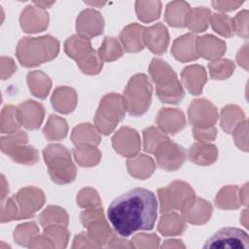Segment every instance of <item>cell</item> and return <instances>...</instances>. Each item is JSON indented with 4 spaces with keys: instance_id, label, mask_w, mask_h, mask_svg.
<instances>
[{
    "instance_id": "obj_1",
    "label": "cell",
    "mask_w": 249,
    "mask_h": 249,
    "mask_svg": "<svg viewBox=\"0 0 249 249\" xmlns=\"http://www.w3.org/2000/svg\"><path fill=\"white\" fill-rule=\"evenodd\" d=\"M158 201L154 193L135 188L114 199L108 207V219L121 236L154 228L158 215Z\"/></svg>"
},
{
    "instance_id": "obj_2",
    "label": "cell",
    "mask_w": 249,
    "mask_h": 249,
    "mask_svg": "<svg viewBox=\"0 0 249 249\" xmlns=\"http://www.w3.org/2000/svg\"><path fill=\"white\" fill-rule=\"evenodd\" d=\"M59 52V42L51 35L38 38L24 37L17 47V56L21 65L34 67L53 59Z\"/></svg>"
},
{
    "instance_id": "obj_3",
    "label": "cell",
    "mask_w": 249,
    "mask_h": 249,
    "mask_svg": "<svg viewBox=\"0 0 249 249\" xmlns=\"http://www.w3.org/2000/svg\"><path fill=\"white\" fill-rule=\"evenodd\" d=\"M149 73L156 84V93L162 103L176 104L180 102L185 91L174 70L162 59L153 58Z\"/></svg>"
},
{
    "instance_id": "obj_4",
    "label": "cell",
    "mask_w": 249,
    "mask_h": 249,
    "mask_svg": "<svg viewBox=\"0 0 249 249\" xmlns=\"http://www.w3.org/2000/svg\"><path fill=\"white\" fill-rule=\"evenodd\" d=\"M43 156L51 179L54 183L64 185L74 181L77 170L68 149L60 144H51L44 149Z\"/></svg>"
},
{
    "instance_id": "obj_5",
    "label": "cell",
    "mask_w": 249,
    "mask_h": 249,
    "mask_svg": "<svg viewBox=\"0 0 249 249\" xmlns=\"http://www.w3.org/2000/svg\"><path fill=\"white\" fill-rule=\"evenodd\" d=\"M64 52L66 54L75 59L79 68L85 74L95 75L102 69V60L98 53L92 49L89 39L73 35L64 43Z\"/></svg>"
},
{
    "instance_id": "obj_6",
    "label": "cell",
    "mask_w": 249,
    "mask_h": 249,
    "mask_svg": "<svg viewBox=\"0 0 249 249\" xmlns=\"http://www.w3.org/2000/svg\"><path fill=\"white\" fill-rule=\"evenodd\" d=\"M152 85L145 74H136L128 81L124 99L130 116L138 117L147 112L151 104Z\"/></svg>"
},
{
    "instance_id": "obj_7",
    "label": "cell",
    "mask_w": 249,
    "mask_h": 249,
    "mask_svg": "<svg viewBox=\"0 0 249 249\" xmlns=\"http://www.w3.org/2000/svg\"><path fill=\"white\" fill-rule=\"evenodd\" d=\"M126 111L124 96L109 93L102 97L94 116L97 130L105 135L110 134L124 119Z\"/></svg>"
},
{
    "instance_id": "obj_8",
    "label": "cell",
    "mask_w": 249,
    "mask_h": 249,
    "mask_svg": "<svg viewBox=\"0 0 249 249\" xmlns=\"http://www.w3.org/2000/svg\"><path fill=\"white\" fill-rule=\"evenodd\" d=\"M27 141V134L18 130L1 138V150L14 161L20 164L32 165L38 161L39 153L34 147L26 145Z\"/></svg>"
},
{
    "instance_id": "obj_9",
    "label": "cell",
    "mask_w": 249,
    "mask_h": 249,
    "mask_svg": "<svg viewBox=\"0 0 249 249\" xmlns=\"http://www.w3.org/2000/svg\"><path fill=\"white\" fill-rule=\"evenodd\" d=\"M80 220L83 226L88 230V234L97 247L107 246L115 237L113 231L104 218L101 206L87 208L81 213Z\"/></svg>"
},
{
    "instance_id": "obj_10",
    "label": "cell",
    "mask_w": 249,
    "mask_h": 249,
    "mask_svg": "<svg viewBox=\"0 0 249 249\" xmlns=\"http://www.w3.org/2000/svg\"><path fill=\"white\" fill-rule=\"evenodd\" d=\"M158 196L160 204V213L165 214L179 209L183 203L195 196L191 186L182 181H174L166 188L158 190Z\"/></svg>"
},
{
    "instance_id": "obj_11",
    "label": "cell",
    "mask_w": 249,
    "mask_h": 249,
    "mask_svg": "<svg viewBox=\"0 0 249 249\" xmlns=\"http://www.w3.org/2000/svg\"><path fill=\"white\" fill-rule=\"evenodd\" d=\"M204 248L216 249H248V234L237 228H223L207 239Z\"/></svg>"
},
{
    "instance_id": "obj_12",
    "label": "cell",
    "mask_w": 249,
    "mask_h": 249,
    "mask_svg": "<svg viewBox=\"0 0 249 249\" xmlns=\"http://www.w3.org/2000/svg\"><path fill=\"white\" fill-rule=\"evenodd\" d=\"M156 157L158 165L166 171L179 169L185 161L186 153L182 146L166 139L160 143L153 153Z\"/></svg>"
},
{
    "instance_id": "obj_13",
    "label": "cell",
    "mask_w": 249,
    "mask_h": 249,
    "mask_svg": "<svg viewBox=\"0 0 249 249\" xmlns=\"http://www.w3.org/2000/svg\"><path fill=\"white\" fill-rule=\"evenodd\" d=\"M189 122L194 127L207 128L214 126L218 120L216 107L204 98L193 100L188 110Z\"/></svg>"
},
{
    "instance_id": "obj_14",
    "label": "cell",
    "mask_w": 249,
    "mask_h": 249,
    "mask_svg": "<svg viewBox=\"0 0 249 249\" xmlns=\"http://www.w3.org/2000/svg\"><path fill=\"white\" fill-rule=\"evenodd\" d=\"M18 209V220L27 219L34 215L45 202L44 193L35 187H26L13 196Z\"/></svg>"
},
{
    "instance_id": "obj_15",
    "label": "cell",
    "mask_w": 249,
    "mask_h": 249,
    "mask_svg": "<svg viewBox=\"0 0 249 249\" xmlns=\"http://www.w3.org/2000/svg\"><path fill=\"white\" fill-rule=\"evenodd\" d=\"M180 211L185 221L194 225H202L210 219L212 206L208 201L194 196L183 203Z\"/></svg>"
},
{
    "instance_id": "obj_16",
    "label": "cell",
    "mask_w": 249,
    "mask_h": 249,
    "mask_svg": "<svg viewBox=\"0 0 249 249\" xmlns=\"http://www.w3.org/2000/svg\"><path fill=\"white\" fill-rule=\"evenodd\" d=\"M115 151L127 158H133L140 150V137L138 132L130 127H122L112 138Z\"/></svg>"
},
{
    "instance_id": "obj_17",
    "label": "cell",
    "mask_w": 249,
    "mask_h": 249,
    "mask_svg": "<svg viewBox=\"0 0 249 249\" xmlns=\"http://www.w3.org/2000/svg\"><path fill=\"white\" fill-rule=\"evenodd\" d=\"M16 115L20 125L33 130L40 127L44 120L45 110L42 104L27 100L16 108Z\"/></svg>"
},
{
    "instance_id": "obj_18",
    "label": "cell",
    "mask_w": 249,
    "mask_h": 249,
    "mask_svg": "<svg viewBox=\"0 0 249 249\" xmlns=\"http://www.w3.org/2000/svg\"><path fill=\"white\" fill-rule=\"evenodd\" d=\"M103 18L101 17L100 13L95 10L87 9L83 11L77 18V32L79 35L88 39L101 34L103 32Z\"/></svg>"
},
{
    "instance_id": "obj_19",
    "label": "cell",
    "mask_w": 249,
    "mask_h": 249,
    "mask_svg": "<svg viewBox=\"0 0 249 249\" xmlns=\"http://www.w3.org/2000/svg\"><path fill=\"white\" fill-rule=\"evenodd\" d=\"M156 122L161 131L171 135L181 131L186 125L184 113L173 108H161L157 115Z\"/></svg>"
},
{
    "instance_id": "obj_20",
    "label": "cell",
    "mask_w": 249,
    "mask_h": 249,
    "mask_svg": "<svg viewBox=\"0 0 249 249\" xmlns=\"http://www.w3.org/2000/svg\"><path fill=\"white\" fill-rule=\"evenodd\" d=\"M143 39L144 45L156 54H162L167 50L169 35L166 27L162 23H157L145 28Z\"/></svg>"
},
{
    "instance_id": "obj_21",
    "label": "cell",
    "mask_w": 249,
    "mask_h": 249,
    "mask_svg": "<svg viewBox=\"0 0 249 249\" xmlns=\"http://www.w3.org/2000/svg\"><path fill=\"white\" fill-rule=\"evenodd\" d=\"M48 13L37 7H26L20 16L21 28L27 33H36L45 30L48 27Z\"/></svg>"
},
{
    "instance_id": "obj_22",
    "label": "cell",
    "mask_w": 249,
    "mask_h": 249,
    "mask_svg": "<svg viewBox=\"0 0 249 249\" xmlns=\"http://www.w3.org/2000/svg\"><path fill=\"white\" fill-rule=\"evenodd\" d=\"M196 36L189 33L177 38L172 45L171 53L173 56L181 61L188 62L197 59L199 56L196 52Z\"/></svg>"
},
{
    "instance_id": "obj_23",
    "label": "cell",
    "mask_w": 249,
    "mask_h": 249,
    "mask_svg": "<svg viewBox=\"0 0 249 249\" xmlns=\"http://www.w3.org/2000/svg\"><path fill=\"white\" fill-rule=\"evenodd\" d=\"M196 52L198 56L206 59H218L226 50V43L213 35H203L196 38Z\"/></svg>"
},
{
    "instance_id": "obj_24",
    "label": "cell",
    "mask_w": 249,
    "mask_h": 249,
    "mask_svg": "<svg viewBox=\"0 0 249 249\" xmlns=\"http://www.w3.org/2000/svg\"><path fill=\"white\" fill-rule=\"evenodd\" d=\"M182 81L191 94H199L207 81L206 72L201 65H190L183 69L181 73Z\"/></svg>"
},
{
    "instance_id": "obj_25",
    "label": "cell",
    "mask_w": 249,
    "mask_h": 249,
    "mask_svg": "<svg viewBox=\"0 0 249 249\" xmlns=\"http://www.w3.org/2000/svg\"><path fill=\"white\" fill-rule=\"evenodd\" d=\"M144 31L145 27L137 23H131L122 30L120 40L125 52L138 53L144 49Z\"/></svg>"
},
{
    "instance_id": "obj_26",
    "label": "cell",
    "mask_w": 249,
    "mask_h": 249,
    "mask_svg": "<svg viewBox=\"0 0 249 249\" xmlns=\"http://www.w3.org/2000/svg\"><path fill=\"white\" fill-rule=\"evenodd\" d=\"M53 107L59 113L69 114L71 113L78 101L76 91L68 87H58L54 89L52 98Z\"/></svg>"
},
{
    "instance_id": "obj_27",
    "label": "cell",
    "mask_w": 249,
    "mask_h": 249,
    "mask_svg": "<svg viewBox=\"0 0 249 249\" xmlns=\"http://www.w3.org/2000/svg\"><path fill=\"white\" fill-rule=\"evenodd\" d=\"M218 158V150L215 145L206 142H197L188 151V159L198 165L212 164Z\"/></svg>"
},
{
    "instance_id": "obj_28",
    "label": "cell",
    "mask_w": 249,
    "mask_h": 249,
    "mask_svg": "<svg viewBox=\"0 0 249 249\" xmlns=\"http://www.w3.org/2000/svg\"><path fill=\"white\" fill-rule=\"evenodd\" d=\"M126 167L131 176L138 179H146L153 174L156 164L151 157L140 154L127 160Z\"/></svg>"
},
{
    "instance_id": "obj_29",
    "label": "cell",
    "mask_w": 249,
    "mask_h": 249,
    "mask_svg": "<svg viewBox=\"0 0 249 249\" xmlns=\"http://www.w3.org/2000/svg\"><path fill=\"white\" fill-rule=\"evenodd\" d=\"M185 230V220L179 214L173 212L163 214L158 225V231L164 236L182 234Z\"/></svg>"
},
{
    "instance_id": "obj_30",
    "label": "cell",
    "mask_w": 249,
    "mask_h": 249,
    "mask_svg": "<svg viewBox=\"0 0 249 249\" xmlns=\"http://www.w3.org/2000/svg\"><path fill=\"white\" fill-rule=\"evenodd\" d=\"M72 142L78 145H91L97 146L100 143V135L96 128L90 124H81L77 125L71 134Z\"/></svg>"
},
{
    "instance_id": "obj_31",
    "label": "cell",
    "mask_w": 249,
    "mask_h": 249,
    "mask_svg": "<svg viewBox=\"0 0 249 249\" xmlns=\"http://www.w3.org/2000/svg\"><path fill=\"white\" fill-rule=\"evenodd\" d=\"M240 204L239 188L237 186H226L222 188L215 197V205L221 209H236Z\"/></svg>"
},
{
    "instance_id": "obj_32",
    "label": "cell",
    "mask_w": 249,
    "mask_h": 249,
    "mask_svg": "<svg viewBox=\"0 0 249 249\" xmlns=\"http://www.w3.org/2000/svg\"><path fill=\"white\" fill-rule=\"evenodd\" d=\"M27 84L31 93L42 99L47 97L52 87L50 78L44 72L38 70L28 73Z\"/></svg>"
},
{
    "instance_id": "obj_33",
    "label": "cell",
    "mask_w": 249,
    "mask_h": 249,
    "mask_svg": "<svg viewBox=\"0 0 249 249\" xmlns=\"http://www.w3.org/2000/svg\"><path fill=\"white\" fill-rule=\"evenodd\" d=\"M210 14V11L204 7L189 10L185 18V25L194 32L205 31L208 26Z\"/></svg>"
},
{
    "instance_id": "obj_34",
    "label": "cell",
    "mask_w": 249,
    "mask_h": 249,
    "mask_svg": "<svg viewBox=\"0 0 249 249\" xmlns=\"http://www.w3.org/2000/svg\"><path fill=\"white\" fill-rule=\"evenodd\" d=\"M190 10L188 3L183 1H174L167 5L165 12L166 22L173 27H184L185 18Z\"/></svg>"
},
{
    "instance_id": "obj_35",
    "label": "cell",
    "mask_w": 249,
    "mask_h": 249,
    "mask_svg": "<svg viewBox=\"0 0 249 249\" xmlns=\"http://www.w3.org/2000/svg\"><path fill=\"white\" fill-rule=\"evenodd\" d=\"M245 120L244 112L236 105H227L221 111V126L227 133H231L235 126Z\"/></svg>"
},
{
    "instance_id": "obj_36",
    "label": "cell",
    "mask_w": 249,
    "mask_h": 249,
    "mask_svg": "<svg viewBox=\"0 0 249 249\" xmlns=\"http://www.w3.org/2000/svg\"><path fill=\"white\" fill-rule=\"evenodd\" d=\"M74 157L81 166H94L101 158V154L96 146L78 145L73 150Z\"/></svg>"
},
{
    "instance_id": "obj_37",
    "label": "cell",
    "mask_w": 249,
    "mask_h": 249,
    "mask_svg": "<svg viewBox=\"0 0 249 249\" xmlns=\"http://www.w3.org/2000/svg\"><path fill=\"white\" fill-rule=\"evenodd\" d=\"M67 130L68 125L64 119L55 115H51L43 129V132L46 138L52 141L63 139L67 134Z\"/></svg>"
},
{
    "instance_id": "obj_38",
    "label": "cell",
    "mask_w": 249,
    "mask_h": 249,
    "mask_svg": "<svg viewBox=\"0 0 249 249\" xmlns=\"http://www.w3.org/2000/svg\"><path fill=\"white\" fill-rule=\"evenodd\" d=\"M40 225L46 228L50 225H68V215L66 211L58 206H48L39 216Z\"/></svg>"
},
{
    "instance_id": "obj_39",
    "label": "cell",
    "mask_w": 249,
    "mask_h": 249,
    "mask_svg": "<svg viewBox=\"0 0 249 249\" xmlns=\"http://www.w3.org/2000/svg\"><path fill=\"white\" fill-rule=\"evenodd\" d=\"M43 234L48 237L54 248H65L69 240V231L66 226L63 225H50L44 228Z\"/></svg>"
},
{
    "instance_id": "obj_40",
    "label": "cell",
    "mask_w": 249,
    "mask_h": 249,
    "mask_svg": "<svg viewBox=\"0 0 249 249\" xmlns=\"http://www.w3.org/2000/svg\"><path fill=\"white\" fill-rule=\"evenodd\" d=\"M98 55L102 61H114L123 55V49L114 37H105L98 50Z\"/></svg>"
},
{
    "instance_id": "obj_41",
    "label": "cell",
    "mask_w": 249,
    "mask_h": 249,
    "mask_svg": "<svg viewBox=\"0 0 249 249\" xmlns=\"http://www.w3.org/2000/svg\"><path fill=\"white\" fill-rule=\"evenodd\" d=\"M210 77L214 80L230 78L234 71V63L230 59H215L208 64Z\"/></svg>"
},
{
    "instance_id": "obj_42",
    "label": "cell",
    "mask_w": 249,
    "mask_h": 249,
    "mask_svg": "<svg viewBox=\"0 0 249 249\" xmlns=\"http://www.w3.org/2000/svg\"><path fill=\"white\" fill-rule=\"evenodd\" d=\"M160 2H143L137 1L135 4L138 18L143 22H151L160 18Z\"/></svg>"
},
{
    "instance_id": "obj_43",
    "label": "cell",
    "mask_w": 249,
    "mask_h": 249,
    "mask_svg": "<svg viewBox=\"0 0 249 249\" xmlns=\"http://www.w3.org/2000/svg\"><path fill=\"white\" fill-rule=\"evenodd\" d=\"M209 22L215 32L224 37H231L234 35L233 20L227 15L214 14L209 17Z\"/></svg>"
},
{
    "instance_id": "obj_44",
    "label": "cell",
    "mask_w": 249,
    "mask_h": 249,
    "mask_svg": "<svg viewBox=\"0 0 249 249\" xmlns=\"http://www.w3.org/2000/svg\"><path fill=\"white\" fill-rule=\"evenodd\" d=\"M39 234V228L34 222L18 225L14 231V239L21 246L28 247L34 236Z\"/></svg>"
},
{
    "instance_id": "obj_45",
    "label": "cell",
    "mask_w": 249,
    "mask_h": 249,
    "mask_svg": "<svg viewBox=\"0 0 249 249\" xmlns=\"http://www.w3.org/2000/svg\"><path fill=\"white\" fill-rule=\"evenodd\" d=\"M143 139H144V151L147 153L153 154L156 148L162 143L164 140L168 139L163 131L154 126H150L143 130Z\"/></svg>"
},
{
    "instance_id": "obj_46",
    "label": "cell",
    "mask_w": 249,
    "mask_h": 249,
    "mask_svg": "<svg viewBox=\"0 0 249 249\" xmlns=\"http://www.w3.org/2000/svg\"><path fill=\"white\" fill-rule=\"evenodd\" d=\"M19 126L20 124L16 115V108L11 105L5 106L1 113V131L12 134L18 131Z\"/></svg>"
},
{
    "instance_id": "obj_47",
    "label": "cell",
    "mask_w": 249,
    "mask_h": 249,
    "mask_svg": "<svg viewBox=\"0 0 249 249\" xmlns=\"http://www.w3.org/2000/svg\"><path fill=\"white\" fill-rule=\"evenodd\" d=\"M77 204L83 208L101 206V200L97 192L91 188L81 190L77 196Z\"/></svg>"
},
{
    "instance_id": "obj_48",
    "label": "cell",
    "mask_w": 249,
    "mask_h": 249,
    "mask_svg": "<svg viewBox=\"0 0 249 249\" xmlns=\"http://www.w3.org/2000/svg\"><path fill=\"white\" fill-rule=\"evenodd\" d=\"M131 243L134 248H158L160 246V238L154 233H138L133 236Z\"/></svg>"
},
{
    "instance_id": "obj_49",
    "label": "cell",
    "mask_w": 249,
    "mask_h": 249,
    "mask_svg": "<svg viewBox=\"0 0 249 249\" xmlns=\"http://www.w3.org/2000/svg\"><path fill=\"white\" fill-rule=\"evenodd\" d=\"M248 122L247 120H243L240 124H238L235 128L232 130L233 140L236 146L243 150L244 152L248 151V143H247V131H248Z\"/></svg>"
},
{
    "instance_id": "obj_50",
    "label": "cell",
    "mask_w": 249,
    "mask_h": 249,
    "mask_svg": "<svg viewBox=\"0 0 249 249\" xmlns=\"http://www.w3.org/2000/svg\"><path fill=\"white\" fill-rule=\"evenodd\" d=\"M18 209L14 197L8 198L1 205V222H10L13 220H18Z\"/></svg>"
},
{
    "instance_id": "obj_51",
    "label": "cell",
    "mask_w": 249,
    "mask_h": 249,
    "mask_svg": "<svg viewBox=\"0 0 249 249\" xmlns=\"http://www.w3.org/2000/svg\"><path fill=\"white\" fill-rule=\"evenodd\" d=\"M234 33L238 36L247 39L248 38V11L244 10L237 14V16L232 18Z\"/></svg>"
},
{
    "instance_id": "obj_52",
    "label": "cell",
    "mask_w": 249,
    "mask_h": 249,
    "mask_svg": "<svg viewBox=\"0 0 249 249\" xmlns=\"http://www.w3.org/2000/svg\"><path fill=\"white\" fill-rule=\"evenodd\" d=\"M216 134H217V130L215 126H210L207 128H196V127L193 128V135L199 142L208 143L209 141H212L215 139Z\"/></svg>"
},
{
    "instance_id": "obj_53",
    "label": "cell",
    "mask_w": 249,
    "mask_h": 249,
    "mask_svg": "<svg viewBox=\"0 0 249 249\" xmlns=\"http://www.w3.org/2000/svg\"><path fill=\"white\" fill-rule=\"evenodd\" d=\"M72 248H97V245L91 240L88 232L82 231L74 238Z\"/></svg>"
},
{
    "instance_id": "obj_54",
    "label": "cell",
    "mask_w": 249,
    "mask_h": 249,
    "mask_svg": "<svg viewBox=\"0 0 249 249\" xmlns=\"http://www.w3.org/2000/svg\"><path fill=\"white\" fill-rule=\"evenodd\" d=\"M17 70V65L11 57H1V78L3 80L11 77Z\"/></svg>"
},
{
    "instance_id": "obj_55",
    "label": "cell",
    "mask_w": 249,
    "mask_h": 249,
    "mask_svg": "<svg viewBox=\"0 0 249 249\" xmlns=\"http://www.w3.org/2000/svg\"><path fill=\"white\" fill-rule=\"evenodd\" d=\"M243 2H232V1H218V2H212V5L215 7V9L223 12H229L237 9L240 5H242Z\"/></svg>"
},
{
    "instance_id": "obj_56",
    "label": "cell",
    "mask_w": 249,
    "mask_h": 249,
    "mask_svg": "<svg viewBox=\"0 0 249 249\" xmlns=\"http://www.w3.org/2000/svg\"><path fill=\"white\" fill-rule=\"evenodd\" d=\"M107 247L109 248H134L133 244L124 238L121 237H114L108 244Z\"/></svg>"
},
{
    "instance_id": "obj_57",
    "label": "cell",
    "mask_w": 249,
    "mask_h": 249,
    "mask_svg": "<svg viewBox=\"0 0 249 249\" xmlns=\"http://www.w3.org/2000/svg\"><path fill=\"white\" fill-rule=\"evenodd\" d=\"M248 45H244L242 49L239 50L236 55V60L240 66H242L245 70H248Z\"/></svg>"
},
{
    "instance_id": "obj_58",
    "label": "cell",
    "mask_w": 249,
    "mask_h": 249,
    "mask_svg": "<svg viewBox=\"0 0 249 249\" xmlns=\"http://www.w3.org/2000/svg\"><path fill=\"white\" fill-rule=\"evenodd\" d=\"M161 248H185V245L181 240L168 239L162 243Z\"/></svg>"
},
{
    "instance_id": "obj_59",
    "label": "cell",
    "mask_w": 249,
    "mask_h": 249,
    "mask_svg": "<svg viewBox=\"0 0 249 249\" xmlns=\"http://www.w3.org/2000/svg\"><path fill=\"white\" fill-rule=\"evenodd\" d=\"M239 195H240V200H241V204H247V184H245L241 190L239 189Z\"/></svg>"
},
{
    "instance_id": "obj_60",
    "label": "cell",
    "mask_w": 249,
    "mask_h": 249,
    "mask_svg": "<svg viewBox=\"0 0 249 249\" xmlns=\"http://www.w3.org/2000/svg\"><path fill=\"white\" fill-rule=\"evenodd\" d=\"M4 184H5V178H4V176H2V200L4 199V197L6 196V193H5L6 186Z\"/></svg>"
},
{
    "instance_id": "obj_61",
    "label": "cell",
    "mask_w": 249,
    "mask_h": 249,
    "mask_svg": "<svg viewBox=\"0 0 249 249\" xmlns=\"http://www.w3.org/2000/svg\"><path fill=\"white\" fill-rule=\"evenodd\" d=\"M36 5H39V6H43V9L44 8H47L48 6H51L52 4H53V2H50V3H46V2H35Z\"/></svg>"
}]
</instances>
